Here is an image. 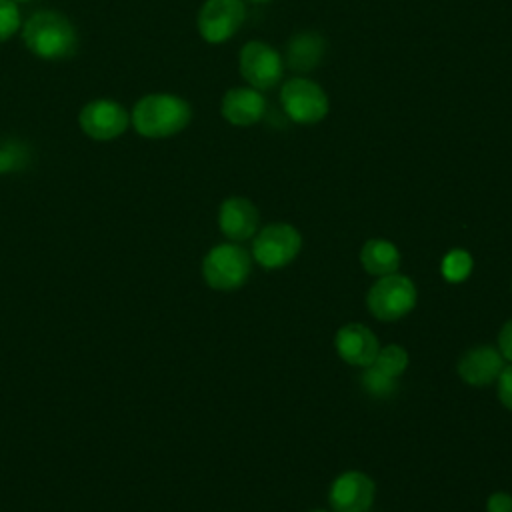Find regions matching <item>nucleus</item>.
Listing matches in <instances>:
<instances>
[{"instance_id": "obj_1", "label": "nucleus", "mask_w": 512, "mask_h": 512, "mask_svg": "<svg viewBox=\"0 0 512 512\" xmlns=\"http://www.w3.org/2000/svg\"><path fill=\"white\" fill-rule=\"evenodd\" d=\"M192 118L190 104L176 94H148L136 102L130 122L140 136L166 138L182 132Z\"/></svg>"}, {"instance_id": "obj_2", "label": "nucleus", "mask_w": 512, "mask_h": 512, "mask_svg": "<svg viewBox=\"0 0 512 512\" xmlns=\"http://www.w3.org/2000/svg\"><path fill=\"white\" fill-rule=\"evenodd\" d=\"M26 48L46 60H62L76 52L78 36L72 22L56 10L34 12L22 28Z\"/></svg>"}, {"instance_id": "obj_3", "label": "nucleus", "mask_w": 512, "mask_h": 512, "mask_svg": "<svg viewBox=\"0 0 512 512\" xmlns=\"http://www.w3.org/2000/svg\"><path fill=\"white\" fill-rule=\"evenodd\" d=\"M252 272V256L238 242L216 244L202 260L204 282L214 290H236L246 284Z\"/></svg>"}, {"instance_id": "obj_4", "label": "nucleus", "mask_w": 512, "mask_h": 512, "mask_svg": "<svg viewBox=\"0 0 512 512\" xmlns=\"http://www.w3.org/2000/svg\"><path fill=\"white\" fill-rule=\"evenodd\" d=\"M416 298L418 292L414 282L408 276L394 272L376 278V282L368 288L366 306L376 320L396 322L414 310Z\"/></svg>"}, {"instance_id": "obj_5", "label": "nucleus", "mask_w": 512, "mask_h": 512, "mask_svg": "<svg viewBox=\"0 0 512 512\" xmlns=\"http://www.w3.org/2000/svg\"><path fill=\"white\" fill-rule=\"evenodd\" d=\"M302 248V236L296 226L288 222H270L252 236L250 256L266 270L288 266Z\"/></svg>"}, {"instance_id": "obj_6", "label": "nucleus", "mask_w": 512, "mask_h": 512, "mask_svg": "<svg viewBox=\"0 0 512 512\" xmlns=\"http://www.w3.org/2000/svg\"><path fill=\"white\" fill-rule=\"evenodd\" d=\"M280 104L284 114L296 124H316L330 110L328 94L310 78H290L280 88Z\"/></svg>"}, {"instance_id": "obj_7", "label": "nucleus", "mask_w": 512, "mask_h": 512, "mask_svg": "<svg viewBox=\"0 0 512 512\" xmlns=\"http://www.w3.org/2000/svg\"><path fill=\"white\" fill-rule=\"evenodd\" d=\"M240 76L248 82V86L256 90L274 88L284 72V60L278 50L262 40H250L242 46L238 56Z\"/></svg>"}, {"instance_id": "obj_8", "label": "nucleus", "mask_w": 512, "mask_h": 512, "mask_svg": "<svg viewBox=\"0 0 512 512\" xmlns=\"http://www.w3.org/2000/svg\"><path fill=\"white\" fill-rule=\"evenodd\" d=\"M246 20L244 0H206L198 12V32L210 44L230 40Z\"/></svg>"}, {"instance_id": "obj_9", "label": "nucleus", "mask_w": 512, "mask_h": 512, "mask_svg": "<svg viewBox=\"0 0 512 512\" xmlns=\"http://www.w3.org/2000/svg\"><path fill=\"white\" fill-rule=\"evenodd\" d=\"M376 496L372 478L360 470L338 474L328 490V502L334 512H368Z\"/></svg>"}, {"instance_id": "obj_10", "label": "nucleus", "mask_w": 512, "mask_h": 512, "mask_svg": "<svg viewBox=\"0 0 512 512\" xmlns=\"http://www.w3.org/2000/svg\"><path fill=\"white\" fill-rule=\"evenodd\" d=\"M82 132L94 140H112L118 138L130 124L126 108L114 100H92L88 102L78 116Z\"/></svg>"}, {"instance_id": "obj_11", "label": "nucleus", "mask_w": 512, "mask_h": 512, "mask_svg": "<svg viewBox=\"0 0 512 512\" xmlns=\"http://www.w3.org/2000/svg\"><path fill=\"white\" fill-rule=\"evenodd\" d=\"M334 346L338 356L356 368H366L374 362L380 342L378 336L360 322H350L338 328L334 336Z\"/></svg>"}, {"instance_id": "obj_12", "label": "nucleus", "mask_w": 512, "mask_h": 512, "mask_svg": "<svg viewBox=\"0 0 512 512\" xmlns=\"http://www.w3.org/2000/svg\"><path fill=\"white\" fill-rule=\"evenodd\" d=\"M218 228L230 242L250 240L260 228L258 208L244 196H230L218 208Z\"/></svg>"}, {"instance_id": "obj_13", "label": "nucleus", "mask_w": 512, "mask_h": 512, "mask_svg": "<svg viewBox=\"0 0 512 512\" xmlns=\"http://www.w3.org/2000/svg\"><path fill=\"white\" fill-rule=\"evenodd\" d=\"M504 364H506V360L496 346L480 344V346L466 350L460 356V360L456 364V372L462 382L480 388V386H488V384L496 382Z\"/></svg>"}, {"instance_id": "obj_14", "label": "nucleus", "mask_w": 512, "mask_h": 512, "mask_svg": "<svg viewBox=\"0 0 512 512\" xmlns=\"http://www.w3.org/2000/svg\"><path fill=\"white\" fill-rule=\"evenodd\" d=\"M266 112V98L252 86L230 88L220 102V114L232 126H252L262 120Z\"/></svg>"}, {"instance_id": "obj_15", "label": "nucleus", "mask_w": 512, "mask_h": 512, "mask_svg": "<svg viewBox=\"0 0 512 512\" xmlns=\"http://www.w3.org/2000/svg\"><path fill=\"white\" fill-rule=\"evenodd\" d=\"M324 54H326L324 36L314 30H302L288 40L284 62L294 72H310L322 62Z\"/></svg>"}, {"instance_id": "obj_16", "label": "nucleus", "mask_w": 512, "mask_h": 512, "mask_svg": "<svg viewBox=\"0 0 512 512\" xmlns=\"http://www.w3.org/2000/svg\"><path fill=\"white\" fill-rule=\"evenodd\" d=\"M400 250L394 242L386 238H370L360 248V264L370 276L394 274L400 268Z\"/></svg>"}, {"instance_id": "obj_17", "label": "nucleus", "mask_w": 512, "mask_h": 512, "mask_svg": "<svg viewBox=\"0 0 512 512\" xmlns=\"http://www.w3.org/2000/svg\"><path fill=\"white\" fill-rule=\"evenodd\" d=\"M472 266H474V260H472L470 252H466L464 248H452L444 254L442 264H440V272H442L446 282L458 284V282H464L470 276Z\"/></svg>"}, {"instance_id": "obj_18", "label": "nucleus", "mask_w": 512, "mask_h": 512, "mask_svg": "<svg viewBox=\"0 0 512 512\" xmlns=\"http://www.w3.org/2000/svg\"><path fill=\"white\" fill-rule=\"evenodd\" d=\"M362 388L372 396V398H390L398 390V378L382 372L374 364L362 368Z\"/></svg>"}, {"instance_id": "obj_19", "label": "nucleus", "mask_w": 512, "mask_h": 512, "mask_svg": "<svg viewBox=\"0 0 512 512\" xmlns=\"http://www.w3.org/2000/svg\"><path fill=\"white\" fill-rule=\"evenodd\" d=\"M372 364L382 372L400 378L402 372L408 368V352L400 344H386L380 346Z\"/></svg>"}, {"instance_id": "obj_20", "label": "nucleus", "mask_w": 512, "mask_h": 512, "mask_svg": "<svg viewBox=\"0 0 512 512\" xmlns=\"http://www.w3.org/2000/svg\"><path fill=\"white\" fill-rule=\"evenodd\" d=\"M20 26V10L14 0H0V42L8 40Z\"/></svg>"}, {"instance_id": "obj_21", "label": "nucleus", "mask_w": 512, "mask_h": 512, "mask_svg": "<svg viewBox=\"0 0 512 512\" xmlns=\"http://www.w3.org/2000/svg\"><path fill=\"white\" fill-rule=\"evenodd\" d=\"M26 164V148L22 144L0 146V172H14Z\"/></svg>"}, {"instance_id": "obj_22", "label": "nucleus", "mask_w": 512, "mask_h": 512, "mask_svg": "<svg viewBox=\"0 0 512 512\" xmlns=\"http://www.w3.org/2000/svg\"><path fill=\"white\" fill-rule=\"evenodd\" d=\"M496 392L500 404L512 412V362L504 364V368L500 370L496 378Z\"/></svg>"}, {"instance_id": "obj_23", "label": "nucleus", "mask_w": 512, "mask_h": 512, "mask_svg": "<svg viewBox=\"0 0 512 512\" xmlns=\"http://www.w3.org/2000/svg\"><path fill=\"white\" fill-rule=\"evenodd\" d=\"M486 512H512V494L508 492H492L486 500Z\"/></svg>"}, {"instance_id": "obj_24", "label": "nucleus", "mask_w": 512, "mask_h": 512, "mask_svg": "<svg viewBox=\"0 0 512 512\" xmlns=\"http://www.w3.org/2000/svg\"><path fill=\"white\" fill-rule=\"evenodd\" d=\"M500 354L504 356L506 362H512V318L508 322L502 324L500 332H498V346Z\"/></svg>"}, {"instance_id": "obj_25", "label": "nucleus", "mask_w": 512, "mask_h": 512, "mask_svg": "<svg viewBox=\"0 0 512 512\" xmlns=\"http://www.w3.org/2000/svg\"><path fill=\"white\" fill-rule=\"evenodd\" d=\"M250 2H270V0H250Z\"/></svg>"}, {"instance_id": "obj_26", "label": "nucleus", "mask_w": 512, "mask_h": 512, "mask_svg": "<svg viewBox=\"0 0 512 512\" xmlns=\"http://www.w3.org/2000/svg\"><path fill=\"white\" fill-rule=\"evenodd\" d=\"M14 2H28V0H14Z\"/></svg>"}, {"instance_id": "obj_27", "label": "nucleus", "mask_w": 512, "mask_h": 512, "mask_svg": "<svg viewBox=\"0 0 512 512\" xmlns=\"http://www.w3.org/2000/svg\"><path fill=\"white\" fill-rule=\"evenodd\" d=\"M312 512H326V510H312Z\"/></svg>"}, {"instance_id": "obj_28", "label": "nucleus", "mask_w": 512, "mask_h": 512, "mask_svg": "<svg viewBox=\"0 0 512 512\" xmlns=\"http://www.w3.org/2000/svg\"><path fill=\"white\" fill-rule=\"evenodd\" d=\"M510 288H512V284H510Z\"/></svg>"}]
</instances>
